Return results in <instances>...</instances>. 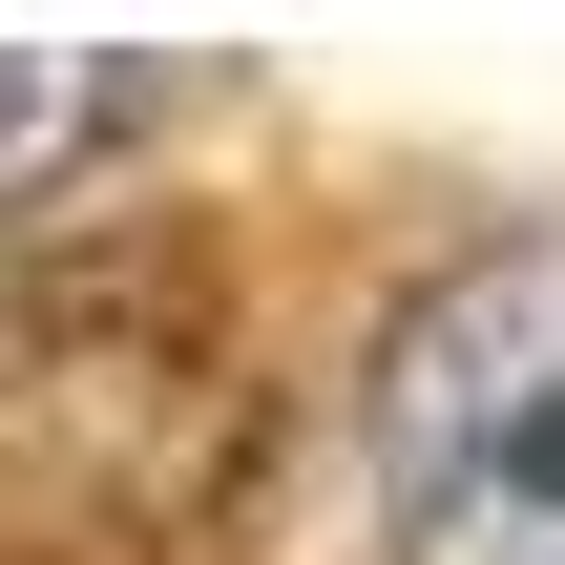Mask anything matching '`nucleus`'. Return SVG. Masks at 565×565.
<instances>
[{"label": "nucleus", "mask_w": 565, "mask_h": 565, "mask_svg": "<svg viewBox=\"0 0 565 565\" xmlns=\"http://www.w3.org/2000/svg\"><path fill=\"white\" fill-rule=\"evenodd\" d=\"M252 377L210 252H0V565H147L231 524Z\"/></svg>", "instance_id": "nucleus-1"}, {"label": "nucleus", "mask_w": 565, "mask_h": 565, "mask_svg": "<svg viewBox=\"0 0 565 565\" xmlns=\"http://www.w3.org/2000/svg\"><path fill=\"white\" fill-rule=\"evenodd\" d=\"M377 545L398 565H565V210L482 231L377 335Z\"/></svg>", "instance_id": "nucleus-2"}, {"label": "nucleus", "mask_w": 565, "mask_h": 565, "mask_svg": "<svg viewBox=\"0 0 565 565\" xmlns=\"http://www.w3.org/2000/svg\"><path fill=\"white\" fill-rule=\"evenodd\" d=\"M168 105V63H105V42H0V210H63L126 126Z\"/></svg>", "instance_id": "nucleus-3"}]
</instances>
